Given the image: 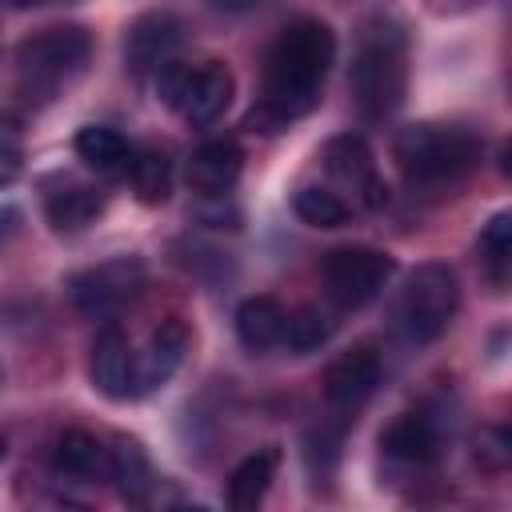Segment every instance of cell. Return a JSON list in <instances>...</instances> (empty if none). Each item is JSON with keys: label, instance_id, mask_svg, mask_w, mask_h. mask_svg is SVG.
<instances>
[{"label": "cell", "instance_id": "obj_1", "mask_svg": "<svg viewBox=\"0 0 512 512\" xmlns=\"http://www.w3.org/2000/svg\"><path fill=\"white\" fill-rule=\"evenodd\" d=\"M332 60H336V36L328 24H320V20L288 24L268 52L264 96L248 108L244 128L272 136V132L288 128L292 120H300L304 112H312L320 100V80Z\"/></svg>", "mask_w": 512, "mask_h": 512}, {"label": "cell", "instance_id": "obj_2", "mask_svg": "<svg viewBox=\"0 0 512 512\" xmlns=\"http://www.w3.org/2000/svg\"><path fill=\"white\" fill-rule=\"evenodd\" d=\"M404 80H408V72H404V32L388 20L364 24L352 68H348V88H352L356 108L368 120H384L388 112L400 108Z\"/></svg>", "mask_w": 512, "mask_h": 512}, {"label": "cell", "instance_id": "obj_3", "mask_svg": "<svg viewBox=\"0 0 512 512\" xmlns=\"http://www.w3.org/2000/svg\"><path fill=\"white\" fill-rule=\"evenodd\" d=\"M392 156L404 172L408 184L436 188V184H456L480 156V140L464 128H444V124H408L396 132Z\"/></svg>", "mask_w": 512, "mask_h": 512}, {"label": "cell", "instance_id": "obj_4", "mask_svg": "<svg viewBox=\"0 0 512 512\" xmlns=\"http://www.w3.org/2000/svg\"><path fill=\"white\" fill-rule=\"evenodd\" d=\"M92 52V36L80 24H60L28 36L16 48V72H20V92L48 100L60 84H68Z\"/></svg>", "mask_w": 512, "mask_h": 512}, {"label": "cell", "instance_id": "obj_5", "mask_svg": "<svg viewBox=\"0 0 512 512\" xmlns=\"http://www.w3.org/2000/svg\"><path fill=\"white\" fill-rule=\"evenodd\" d=\"M456 308H460V280L448 264L432 260L408 276L396 304V324L412 344H428L452 324Z\"/></svg>", "mask_w": 512, "mask_h": 512}, {"label": "cell", "instance_id": "obj_6", "mask_svg": "<svg viewBox=\"0 0 512 512\" xmlns=\"http://www.w3.org/2000/svg\"><path fill=\"white\" fill-rule=\"evenodd\" d=\"M156 92L188 124H212L232 104L236 80H232V72L220 60H204V64H176V60H168L156 72Z\"/></svg>", "mask_w": 512, "mask_h": 512}, {"label": "cell", "instance_id": "obj_7", "mask_svg": "<svg viewBox=\"0 0 512 512\" xmlns=\"http://www.w3.org/2000/svg\"><path fill=\"white\" fill-rule=\"evenodd\" d=\"M392 272H396V260L388 252H376V248H364V244L332 248L320 264L324 292L344 312L372 304L384 292V284L392 280Z\"/></svg>", "mask_w": 512, "mask_h": 512}, {"label": "cell", "instance_id": "obj_8", "mask_svg": "<svg viewBox=\"0 0 512 512\" xmlns=\"http://www.w3.org/2000/svg\"><path fill=\"white\" fill-rule=\"evenodd\" d=\"M144 284V264L136 256H116L104 260L96 268H84L68 280L72 304L88 316H108L112 308H120L128 296H136Z\"/></svg>", "mask_w": 512, "mask_h": 512}, {"label": "cell", "instance_id": "obj_9", "mask_svg": "<svg viewBox=\"0 0 512 512\" xmlns=\"http://www.w3.org/2000/svg\"><path fill=\"white\" fill-rule=\"evenodd\" d=\"M324 168L332 180H340L344 188H352L364 208L380 212L388 204V184L376 176V164H372V148L364 144V136L356 132H340L324 144Z\"/></svg>", "mask_w": 512, "mask_h": 512}, {"label": "cell", "instance_id": "obj_10", "mask_svg": "<svg viewBox=\"0 0 512 512\" xmlns=\"http://www.w3.org/2000/svg\"><path fill=\"white\" fill-rule=\"evenodd\" d=\"M184 44V24L172 16V12H144L128 24V36H124V64L128 72L136 76H148V72H160L176 48Z\"/></svg>", "mask_w": 512, "mask_h": 512}, {"label": "cell", "instance_id": "obj_11", "mask_svg": "<svg viewBox=\"0 0 512 512\" xmlns=\"http://www.w3.org/2000/svg\"><path fill=\"white\" fill-rule=\"evenodd\" d=\"M188 352V328L180 320H160V328L148 336L144 352H136L132 360V396H144L160 384H168V376L180 368Z\"/></svg>", "mask_w": 512, "mask_h": 512}, {"label": "cell", "instance_id": "obj_12", "mask_svg": "<svg viewBox=\"0 0 512 512\" xmlns=\"http://www.w3.org/2000/svg\"><path fill=\"white\" fill-rule=\"evenodd\" d=\"M376 384H380V356L372 348H364V344L348 348L344 356H336L324 368V396L344 412L360 408L376 392Z\"/></svg>", "mask_w": 512, "mask_h": 512}, {"label": "cell", "instance_id": "obj_13", "mask_svg": "<svg viewBox=\"0 0 512 512\" xmlns=\"http://www.w3.org/2000/svg\"><path fill=\"white\" fill-rule=\"evenodd\" d=\"M132 360H136V352H132L128 336L116 324L100 328V336L92 340V360H88L96 392L108 400H128L132 396Z\"/></svg>", "mask_w": 512, "mask_h": 512}, {"label": "cell", "instance_id": "obj_14", "mask_svg": "<svg viewBox=\"0 0 512 512\" xmlns=\"http://www.w3.org/2000/svg\"><path fill=\"white\" fill-rule=\"evenodd\" d=\"M244 156L232 140H208L188 156V184L200 196H224L240 180Z\"/></svg>", "mask_w": 512, "mask_h": 512}, {"label": "cell", "instance_id": "obj_15", "mask_svg": "<svg viewBox=\"0 0 512 512\" xmlns=\"http://www.w3.org/2000/svg\"><path fill=\"white\" fill-rule=\"evenodd\" d=\"M232 320H236V340L248 352H268L272 344H280L288 312L272 296H248V300L236 304V316Z\"/></svg>", "mask_w": 512, "mask_h": 512}, {"label": "cell", "instance_id": "obj_16", "mask_svg": "<svg viewBox=\"0 0 512 512\" xmlns=\"http://www.w3.org/2000/svg\"><path fill=\"white\" fill-rule=\"evenodd\" d=\"M380 448H384V456H392L400 464H428L436 456L440 440H436V428H432L428 416L408 412V416H396L380 432Z\"/></svg>", "mask_w": 512, "mask_h": 512}, {"label": "cell", "instance_id": "obj_17", "mask_svg": "<svg viewBox=\"0 0 512 512\" xmlns=\"http://www.w3.org/2000/svg\"><path fill=\"white\" fill-rule=\"evenodd\" d=\"M108 480H116V488L128 500H144L148 488L156 484L148 452H144V444L136 436H116L112 440V448H108Z\"/></svg>", "mask_w": 512, "mask_h": 512}, {"label": "cell", "instance_id": "obj_18", "mask_svg": "<svg viewBox=\"0 0 512 512\" xmlns=\"http://www.w3.org/2000/svg\"><path fill=\"white\" fill-rule=\"evenodd\" d=\"M276 464H280V452L276 448H260L252 456H244L236 464V472L228 476V504L236 512H248L264 500V492L272 488V476H276Z\"/></svg>", "mask_w": 512, "mask_h": 512}, {"label": "cell", "instance_id": "obj_19", "mask_svg": "<svg viewBox=\"0 0 512 512\" xmlns=\"http://www.w3.org/2000/svg\"><path fill=\"white\" fill-rule=\"evenodd\" d=\"M76 156L88 164V168H96L100 176H116V172H128V160H132V152H128V144H124V136L116 132V128H104V124H88V128H80L76 132Z\"/></svg>", "mask_w": 512, "mask_h": 512}, {"label": "cell", "instance_id": "obj_20", "mask_svg": "<svg viewBox=\"0 0 512 512\" xmlns=\"http://www.w3.org/2000/svg\"><path fill=\"white\" fill-rule=\"evenodd\" d=\"M56 468L76 480H100V476H108V448L96 436L72 428L56 440Z\"/></svg>", "mask_w": 512, "mask_h": 512}, {"label": "cell", "instance_id": "obj_21", "mask_svg": "<svg viewBox=\"0 0 512 512\" xmlns=\"http://www.w3.org/2000/svg\"><path fill=\"white\" fill-rule=\"evenodd\" d=\"M128 180L140 204H164L172 196V160L160 148H140L128 160Z\"/></svg>", "mask_w": 512, "mask_h": 512}, {"label": "cell", "instance_id": "obj_22", "mask_svg": "<svg viewBox=\"0 0 512 512\" xmlns=\"http://www.w3.org/2000/svg\"><path fill=\"white\" fill-rule=\"evenodd\" d=\"M100 208H104V200L92 188H64V192L48 196V204H44L48 224L56 232H80V228H88L100 216Z\"/></svg>", "mask_w": 512, "mask_h": 512}, {"label": "cell", "instance_id": "obj_23", "mask_svg": "<svg viewBox=\"0 0 512 512\" xmlns=\"http://www.w3.org/2000/svg\"><path fill=\"white\" fill-rule=\"evenodd\" d=\"M292 208L312 228H340V224H348V204L336 192H328V188H300Z\"/></svg>", "mask_w": 512, "mask_h": 512}, {"label": "cell", "instance_id": "obj_24", "mask_svg": "<svg viewBox=\"0 0 512 512\" xmlns=\"http://www.w3.org/2000/svg\"><path fill=\"white\" fill-rule=\"evenodd\" d=\"M328 336H332V320H328V312H320V308H296L288 320H284V344L292 348V352H316L320 344H328Z\"/></svg>", "mask_w": 512, "mask_h": 512}, {"label": "cell", "instance_id": "obj_25", "mask_svg": "<svg viewBox=\"0 0 512 512\" xmlns=\"http://www.w3.org/2000/svg\"><path fill=\"white\" fill-rule=\"evenodd\" d=\"M480 260L488 268V276L496 284H504V272H508V260H512V216L508 212H496L484 232H480Z\"/></svg>", "mask_w": 512, "mask_h": 512}, {"label": "cell", "instance_id": "obj_26", "mask_svg": "<svg viewBox=\"0 0 512 512\" xmlns=\"http://www.w3.org/2000/svg\"><path fill=\"white\" fill-rule=\"evenodd\" d=\"M508 448H512V440H508L504 428H484V432L476 436V464L488 468V472H504Z\"/></svg>", "mask_w": 512, "mask_h": 512}, {"label": "cell", "instance_id": "obj_27", "mask_svg": "<svg viewBox=\"0 0 512 512\" xmlns=\"http://www.w3.org/2000/svg\"><path fill=\"white\" fill-rule=\"evenodd\" d=\"M20 152L16 148H8V144H0V188H8L16 176H20Z\"/></svg>", "mask_w": 512, "mask_h": 512}, {"label": "cell", "instance_id": "obj_28", "mask_svg": "<svg viewBox=\"0 0 512 512\" xmlns=\"http://www.w3.org/2000/svg\"><path fill=\"white\" fill-rule=\"evenodd\" d=\"M260 0H212V8H220V12H248V8H256Z\"/></svg>", "mask_w": 512, "mask_h": 512}, {"label": "cell", "instance_id": "obj_29", "mask_svg": "<svg viewBox=\"0 0 512 512\" xmlns=\"http://www.w3.org/2000/svg\"><path fill=\"white\" fill-rule=\"evenodd\" d=\"M8 4H16V8H28V4H40V0H8Z\"/></svg>", "mask_w": 512, "mask_h": 512}, {"label": "cell", "instance_id": "obj_30", "mask_svg": "<svg viewBox=\"0 0 512 512\" xmlns=\"http://www.w3.org/2000/svg\"><path fill=\"white\" fill-rule=\"evenodd\" d=\"M0 460H4V440H0Z\"/></svg>", "mask_w": 512, "mask_h": 512}]
</instances>
